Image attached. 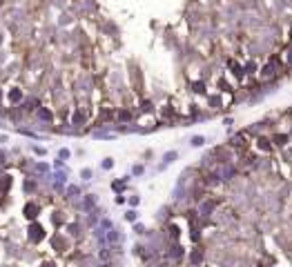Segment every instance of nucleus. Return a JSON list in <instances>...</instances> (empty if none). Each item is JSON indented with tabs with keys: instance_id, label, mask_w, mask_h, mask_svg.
Here are the masks:
<instances>
[{
	"instance_id": "nucleus-12",
	"label": "nucleus",
	"mask_w": 292,
	"mask_h": 267,
	"mask_svg": "<svg viewBox=\"0 0 292 267\" xmlns=\"http://www.w3.org/2000/svg\"><path fill=\"white\" fill-rule=\"evenodd\" d=\"M78 194H80V191H78V187H69V196H71V198L78 196Z\"/></svg>"
},
{
	"instance_id": "nucleus-13",
	"label": "nucleus",
	"mask_w": 292,
	"mask_h": 267,
	"mask_svg": "<svg viewBox=\"0 0 292 267\" xmlns=\"http://www.w3.org/2000/svg\"><path fill=\"white\" fill-rule=\"evenodd\" d=\"M112 165H114V160H112V158H105V160H103V167H105V169H109Z\"/></svg>"
},
{
	"instance_id": "nucleus-4",
	"label": "nucleus",
	"mask_w": 292,
	"mask_h": 267,
	"mask_svg": "<svg viewBox=\"0 0 292 267\" xmlns=\"http://www.w3.org/2000/svg\"><path fill=\"white\" fill-rule=\"evenodd\" d=\"M203 142H205V138H203V136H194V138H192V145H194V147H201Z\"/></svg>"
},
{
	"instance_id": "nucleus-1",
	"label": "nucleus",
	"mask_w": 292,
	"mask_h": 267,
	"mask_svg": "<svg viewBox=\"0 0 292 267\" xmlns=\"http://www.w3.org/2000/svg\"><path fill=\"white\" fill-rule=\"evenodd\" d=\"M42 236H45V229H42L40 225H31V227H29V238H31L34 243H38Z\"/></svg>"
},
{
	"instance_id": "nucleus-2",
	"label": "nucleus",
	"mask_w": 292,
	"mask_h": 267,
	"mask_svg": "<svg viewBox=\"0 0 292 267\" xmlns=\"http://www.w3.org/2000/svg\"><path fill=\"white\" fill-rule=\"evenodd\" d=\"M36 214H38V207H36L34 203H29V205L25 207V216H27V218H36Z\"/></svg>"
},
{
	"instance_id": "nucleus-7",
	"label": "nucleus",
	"mask_w": 292,
	"mask_h": 267,
	"mask_svg": "<svg viewBox=\"0 0 292 267\" xmlns=\"http://www.w3.org/2000/svg\"><path fill=\"white\" fill-rule=\"evenodd\" d=\"M107 240H109V243H116V240H118V232H114V229H112V232L107 234Z\"/></svg>"
},
{
	"instance_id": "nucleus-5",
	"label": "nucleus",
	"mask_w": 292,
	"mask_h": 267,
	"mask_svg": "<svg viewBox=\"0 0 292 267\" xmlns=\"http://www.w3.org/2000/svg\"><path fill=\"white\" fill-rule=\"evenodd\" d=\"M9 183H11V180H9V176H3V178H0V189H7V187H9Z\"/></svg>"
},
{
	"instance_id": "nucleus-14",
	"label": "nucleus",
	"mask_w": 292,
	"mask_h": 267,
	"mask_svg": "<svg viewBox=\"0 0 292 267\" xmlns=\"http://www.w3.org/2000/svg\"><path fill=\"white\" fill-rule=\"evenodd\" d=\"M76 123H83V116H80V114H74V125H76Z\"/></svg>"
},
{
	"instance_id": "nucleus-10",
	"label": "nucleus",
	"mask_w": 292,
	"mask_h": 267,
	"mask_svg": "<svg viewBox=\"0 0 292 267\" xmlns=\"http://www.w3.org/2000/svg\"><path fill=\"white\" fill-rule=\"evenodd\" d=\"M38 116H40L42 120H52V114H49V111H45V109H40V111H38Z\"/></svg>"
},
{
	"instance_id": "nucleus-15",
	"label": "nucleus",
	"mask_w": 292,
	"mask_h": 267,
	"mask_svg": "<svg viewBox=\"0 0 292 267\" xmlns=\"http://www.w3.org/2000/svg\"><path fill=\"white\" fill-rule=\"evenodd\" d=\"M60 158H69V152L67 149H60Z\"/></svg>"
},
{
	"instance_id": "nucleus-3",
	"label": "nucleus",
	"mask_w": 292,
	"mask_h": 267,
	"mask_svg": "<svg viewBox=\"0 0 292 267\" xmlns=\"http://www.w3.org/2000/svg\"><path fill=\"white\" fill-rule=\"evenodd\" d=\"M20 98H22V93H20V91H18V89H14V91H11V93H9V100H11V103H18V100H20Z\"/></svg>"
},
{
	"instance_id": "nucleus-11",
	"label": "nucleus",
	"mask_w": 292,
	"mask_h": 267,
	"mask_svg": "<svg viewBox=\"0 0 292 267\" xmlns=\"http://www.w3.org/2000/svg\"><path fill=\"white\" fill-rule=\"evenodd\" d=\"M80 176H83L85 180H89V178H91V169H83V172H80Z\"/></svg>"
},
{
	"instance_id": "nucleus-9",
	"label": "nucleus",
	"mask_w": 292,
	"mask_h": 267,
	"mask_svg": "<svg viewBox=\"0 0 292 267\" xmlns=\"http://www.w3.org/2000/svg\"><path fill=\"white\" fill-rule=\"evenodd\" d=\"M125 221H129V223H134V221H136V211H134V209L125 214Z\"/></svg>"
},
{
	"instance_id": "nucleus-8",
	"label": "nucleus",
	"mask_w": 292,
	"mask_h": 267,
	"mask_svg": "<svg viewBox=\"0 0 292 267\" xmlns=\"http://www.w3.org/2000/svg\"><path fill=\"white\" fill-rule=\"evenodd\" d=\"M172 160H176V152H167L165 154V163H172Z\"/></svg>"
},
{
	"instance_id": "nucleus-6",
	"label": "nucleus",
	"mask_w": 292,
	"mask_h": 267,
	"mask_svg": "<svg viewBox=\"0 0 292 267\" xmlns=\"http://www.w3.org/2000/svg\"><path fill=\"white\" fill-rule=\"evenodd\" d=\"M203 89H205L203 83H194V85H192V91H196V93H203Z\"/></svg>"
}]
</instances>
